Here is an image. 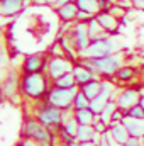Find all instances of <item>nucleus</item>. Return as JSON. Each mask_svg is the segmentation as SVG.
Segmentation results:
<instances>
[{
  "instance_id": "obj_10",
  "label": "nucleus",
  "mask_w": 144,
  "mask_h": 146,
  "mask_svg": "<svg viewBox=\"0 0 144 146\" xmlns=\"http://www.w3.org/2000/svg\"><path fill=\"white\" fill-rule=\"evenodd\" d=\"M73 66H75V65H73L66 56H49L46 75H48V76L51 78V82H53V80L59 78V76L65 75V73L73 72Z\"/></svg>"
},
{
  "instance_id": "obj_26",
  "label": "nucleus",
  "mask_w": 144,
  "mask_h": 146,
  "mask_svg": "<svg viewBox=\"0 0 144 146\" xmlns=\"http://www.w3.org/2000/svg\"><path fill=\"white\" fill-rule=\"evenodd\" d=\"M95 127L93 126H83L80 124L78 126V133H76V139L78 141H93L95 138Z\"/></svg>"
},
{
  "instance_id": "obj_8",
  "label": "nucleus",
  "mask_w": 144,
  "mask_h": 146,
  "mask_svg": "<svg viewBox=\"0 0 144 146\" xmlns=\"http://www.w3.org/2000/svg\"><path fill=\"white\" fill-rule=\"evenodd\" d=\"M70 37L73 41V46L76 49V53L80 54V58L83 56V53L87 51V48L90 46L92 42V37H90V33H88V26L87 22H75V26L70 31Z\"/></svg>"
},
{
  "instance_id": "obj_24",
  "label": "nucleus",
  "mask_w": 144,
  "mask_h": 146,
  "mask_svg": "<svg viewBox=\"0 0 144 146\" xmlns=\"http://www.w3.org/2000/svg\"><path fill=\"white\" fill-rule=\"evenodd\" d=\"M53 87H56V88H73V87H78V85H76L73 72H68L65 75H61L59 78L53 80Z\"/></svg>"
},
{
  "instance_id": "obj_31",
  "label": "nucleus",
  "mask_w": 144,
  "mask_h": 146,
  "mask_svg": "<svg viewBox=\"0 0 144 146\" xmlns=\"http://www.w3.org/2000/svg\"><path fill=\"white\" fill-rule=\"evenodd\" d=\"M127 115L134 117V119H144V109L137 104V106H134V107H131V109L127 110Z\"/></svg>"
},
{
  "instance_id": "obj_21",
  "label": "nucleus",
  "mask_w": 144,
  "mask_h": 146,
  "mask_svg": "<svg viewBox=\"0 0 144 146\" xmlns=\"http://www.w3.org/2000/svg\"><path fill=\"white\" fill-rule=\"evenodd\" d=\"M73 115L75 119L78 121V124H83V126H93L95 122V112L90 109V107H85V109H76L73 110Z\"/></svg>"
},
{
  "instance_id": "obj_1",
  "label": "nucleus",
  "mask_w": 144,
  "mask_h": 146,
  "mask_svg": "<svg viewBox=\"0 0 144 146\" xmlns=\"http://www.w3.org/2000/svg\"><path fill=\"white\" fill-rule=\"evenodd\" d=\"M53 82L46 73H22L20 78V94L24 99H31L34 102H42L51 90Z\"/></svg>"
},
{
  "instance_id": "obj_4",
  "label": "nucleus",
  "mask_w": 144,
  "mask_h": 146,
  "mask_svg": "<svg viewBox=\"0 0 144 146\" xmlns=\"http://www.w3.org/2000/svg\"><path fill=\"white\" fill-rule=\"evenodd\" d=\"M93 63V72L98 78H114L119 68L124 65V54L120 51L102 58H90Z\"/></svg>"
},
{
  "instance_id": "obj_25",
  "label": "nucleus",
  "mask_w": 144,
  "mask_h": 146,
  "mask_svg": "<svg viewBox=\"0 0 144 146\" xmlns=\"http://www.w3.org/2000/svg\"><path fill=\"white\" fill-rule=\"evenodd\" d=\"M87 26H88V33H90V37H92V39H98V37L108 36L107 31L98 24V21H97L95 17H92V19L87 22Z\"/></svg>"
},
{
  "instance_id": "obj_15",
  "label": "nucleus",
  "mask_w": 144,
  "mask_h": 146,
  "mask_svg": "<svg viewBox=\"0 0 144 146\" xmlns=\"http://www.w3.org/2000/svg\"><path fill=\"white\" fill-rule=\"evenodd\" d=\"M78 5L75 3V0L61 5V7H56V14L59 15V19L63 22H76V17H78Z\"/></svg>"
},
{
  "instance_id": "obj_18",
  "label": "nucleus",
  "mask_w": 144,
  "mask_h": 146,
  "mask_svg": "<svg viewBox=\"0 0 144 146\" xmlns=\"http://www.w3.org/2000/svg\"><path fill=\"white\" fill-rule=\"evenodd\" d=\"M124 124L132 138H144V119H134V117L126 115Z\"/></svg>"
},
{
  "instance_id": "obj_41",
  "label": "nucleus",
  "mask_w": 144,
  "mask_h": 146,
  "mask_svg": "<svg viewBox=\"0 0 144 146\" xmlns=\"http://www.w3.org/2000/svg\"><path fill=\"white\" fill-rule=\"evenodd\" d=\"M58 146H70V145H68V143H59Z\"/></svg>"
},
{
  "instance_id": "obj_3",
  "label": "nucleus",
  "mask_w": 144,
  "mask_h": 146,
  "mask_svg": "<svg viewBox=\"0 0 144 146\" xmlns=\"http://www.w3.org/2000/svg\"><path fill=\"white\" fill-rule=\"evenodd\" d=\"M32 115H36V119L41 124H44L53 134L58 136V129L63 124L66 112L58 109V107H54V106H51L46 100H42V102H37V106L32 110Z\"/></svg>"
},
{
  "instance_id": "obj_22",
  "label": "nucleus",
  "mask_w": 144,
  "mask_h": 146,
  "mask_svg": "<svg viewBox=\"0 0 144 146\" xmlns=\"http://www.w3.org/2000/svg\"><path fill=\"white\" fill-rule=\"evenodd\" d=\"M120 88L117 87V83L114 82V78H102V95H105L110 100H115L119 95Z\"/></svg>"
},
{
  "instance_id": "obj_20",
  "label": "nucleus",
  "mask_w": 144,
  "mask_h": 146,
  "mask_svg": "<svg viewBox=\"0 0 144 146\" xmlns=\"http://www.w3.org/2000/svg\"><path fill=\"white\" fill-rule=\"evenodd\" d=\"M80 90L90 99V100H93L97 95H100V92H102V78H93L92 82H88V83H85L83 87H80Z\"/></svg>"
},
{
  "instance_id": "obj_17",
  "label": "nucleus",
  "mask_w": 144,
  "mask_h": 146,
  "mask_svg": "<svg viewBox=\"0 0 144 146\" xmlns=\"http://www.w3.org/2000/svg\"><path fill=\"white\" fill-rule=\"evenodd\" d=\"M73 75H75V80H76V85L78 87H83L85 83H88L93 78H97L95 73L92 72V70H88L87 66H83L81 63H76L73 66Z\"/></svg>"
},
{
  "instance_id": "obj_30",
  "label": "nucleus",
  "mask_w": 144,
  "mask_h": 146,
  "mask_svg": "<svg viewBox=\"0 0 144 146\" xmlns=\"http://www.w3.org/2000/svg\"><path fill=\"white\" fill-rule=\"evenodd\" d=\"M98 146H120L117 141H115V138L110 134V131H105L104 134H100V139H98Z\"/></svg>"
},
{
  "instance_id": "obj_2",
  "label": "nucleus",
  "mask_w": 144,
  "mask_h": 146,
  "mask_svg": "<svg viewBox=\"0 0 144 146\" xmlns=\"http://www.w3.org/2000/svg\"><path fill=\"white\" fill-rule=\"evenodd\" d=\"M19 136L20 138L32 139L39 146H54L56 143H59L58 141V136L53 134L44 124H41L36 119V115L24 117L22 126H20V131H19Z\"/></svg>"
},
{
  "instance_id": "obj_37",
  "label": "nucleus",
  "mask_w": 144,
  "mask_h": 146,
  "mask_svg": "<svg viewBox=\"0 0 144 146\" xmlns=\"http://www.w3.org/2000/svg\"><path fill=\"white\" fill-rule=\"evenodd\" d=\"M80 146H98L95 141H80Z\"/></svg>"
},
{
  "instance_id": "obj_32",
  "label": "nucleus",
  "mask_w": 144,
  "mask_h": 146,
  "mask_svg": "<svg viewBox=\"0 0 144 146\" xmlns=\"http://www.w3.org/2000/svg\"><path fill=\"white\" fill-rule=\"evenodd\" d=\"M92 17H95V15H92V14H88L85 10H80L78 12V17H76V22H88Z\"/></svg>"
},
{
  "instance_id": "obj_38",
  "label": "nucleus",
  "mask_w": 144,
  "mask_h": 146,
  "mask_svg": "<svg viewBox=\"0 0 144 146\" xmlns=\"http://www.w3.org/2000/svg\"><path fill=\"white\" fill-rule=\"evenodd\" d=\"M68 2H71V0H58L54 7H61V5H65V3H68Z\"/></svg>"
},
{
  "instance_id": "obj_13",
  "label": "nucleus",
  "mask_w": 144,
  "mask_h": 146,
  "mask_svg": "<svg viewBox=\"0 0 144 146\" xmlns=\"http://www.w3.org/2000/svg\"><path fill=\"white\" fill-rule=\"evenodd\" d=\"M95 19H97L98 24L107 31L108 36H117L119 27H120V22H119V19H117L114 14H110L108 10H102V12H98V14L95 15Z\"/></svg>"
},
{
  "instance_id": "obj_16",
  "label": "nucleus",
  "mask_w": 144,
  "mask_h": 146,
  "mask_svg": "<svg viewBox=\"0 0 144 146\" xmlns=\"http://www.w3.org/2000/svg\"><path fill=\"white\" fill-rule=\"evenodd\" d=\"M26 0H0V14L3 17H14L24 9Z\"/></svg>"
},
{
  "instance_id": "obj_6",
  "label": "nucleus",
  "mask_w": 144,
  "mask_h": 146,
  "mask_svg": "<svg viewBox=\"0 0 144 146\" xmlns=\"http://www.w3.org/2000/svg\"><path fill=\"white\" fill-rule=\"evenodd\" d=\"M20 78H22V72L12 68L5 75V78L2 80V94H3V97L10 104H15V106H19L20 104L19 99L24 97L20 94Z\"/></svg>"
},
{
  "instance_id": "obj_29",
  "label": "nucleus",
  "mask_w": 144,
  "mask_h": 146,
  "mask_svg": "<svg viewBox=\"0 0 144 146\" xmlns=\"http://www.w3.org/2000/svg\"><path fill=\"white\" fill-rule=\"evenodd\" d=\"M85 107H90V99H88L81 90H78V94H76V97H75V102H73V110L85 109Z\"/></svg>"
},
{
  "instance_id": "obj_34",
  "label": "nucleus",
  "mask_w": 144,
  "mask_h": 146,
  "mask_svg": "<svg viewBox=\"0 0 144 146\" xmlns=\"http://www.w3.org/2000/svg\"><path fill=\"white\" fill-rule=\"evenodd\" d=\"M124 146H143V138H132L131 136Z\"/></svg>"
},
{
  "instance_id": "obj_23",
  "label": "nucleus",
  "mask_w": 144,
  "mask_h": 146,
  "mask_svg": "<svg viewBox=\"0 0 144 146\" xmlns=\"http://www.w3.org/2000/svg\"><path fill=\"white\" fill-rule=\"evenodd\" d=\"M75 3L78 5L80 10H85L92 15H97L98 12H102L100 0H75Z\"/></svg>"
},
{
  "instance_id": "obj_14",
  "label": "nucleus",
  "mask_w": 144,
  "mask_h": 146,
  "mask_svg": "<svg viewBox=\"0 0 144 146\" xmlns=\"http://www.w3.org/2000/svg\"><path fill=\"white\" fill-rule=\"evenodd\" d=\"M137 76H139V70L136 66H132V65H122L119 68V72L115 73L114 80L117 83H120V85H127V83H132Z\"/></svg>"
},
{
  "instance_id": "obj_9",
  "label": "nucleus",
  "mask_w": 144,
  "mask_h": 146,
  "mask_svg": "<svg viewBox=\"0 0 144 146\" xmlns=\"http://www.w3.org/2000/svg\"><path fill=\"white\" fill-rule=\"evenodd\" d=\"M48 61H49V54H42V53H32V54H26L24 56V63L20 66L22 73H46L48 72Z\"/></svg>"
},
{
  "instance_id": "obj_35",
  "label": "nucleus",
  "mask_w": 144,
  "mask_h": 146,
  "mask_svg": "<svg viewBox=\"0 0 144 146\" xmlns=\"http://www.w3.org/2000/svg\"><path fill=\"white\" fill-rule=\"evenodd\" d=\"M119 0H100V5H102V10H108L112 5H115Z\"/></svg>"
},
{
  "instance_id": "obj_5",
  "label": "nucleus",
  "mask_w": 144,
  "mask_h": 146,
  "mask_svg": "<svg viewBox=\"0 0 144 146\" xmlns=\"http://www.w3.org/2000/svg\"><path fill=\"white\" fill-rule=\"evenodd\" d=\"M78 90H80V87H73V88H56V87H51V90L48 92L44 100L49 102L51 106L58 107V109L65 110V112H71L73 102H75V97H76Z\"/></svg>"
},
{
  "instance_id": "obj_19",
  "label": "nucleus",
  "mask_w": 144,
  "mask_h": 146,
  "mask_svg": "<svg viewBox=\"0 0 144 146\" xmlns=\"http://www.w3.org/2000/svg\"><path fill=\"white\" fill-rule=\"evenodd\" d=\"M108 131H110V134L115 138V141H117L120 146H124L126 143H127V139L131 138V134H129V131H127V127H126V124H124V122L110 124Z\"/></svg>"
},
{
  "instance_id": "obj_42",
  "label": "nucleus",
  "mask_w": 144,
  "mask_h": 146,
  "mask_svg": "<svg viewBox=\"0 0 144 146\" xmlns=\"http://www.w3.org/2000/svg\"><path fill=\"white\" fill-rule=\"evenodd\" d=\"M143 146H144V138H143Z\"/></svg>"
},
{
  "instance_id": "obj_7",
  "label": "nucleus",
  "mask_w": 144,
  "mask_h": 146,
  "mask_svg": "<svg viewBox=\"0 0 144 146\" xmlns=\"http://www.w3.org/2000/svg\"><path fill=\"white\" fill-rule=\"evenodd\" d=\"M117 51H119L117 42L110 36H104L98 39H92L90 46L87 48V51L83 53L81 58H102V56H108Z\"/></svg>"
},
{
  "instance_id": "obj_27",
  "label": "nucleus",
  "mask_w": 144,
  "mask_h": 146,
  "mask_svg": "<svg viewBox=\"0 0 144 146\" xmlns=\"http://www.w3.org/2000/svg\"><path fill=\"white\" fill-rule=\"evenodd\" d=\"M119 109V106H117V102L115 100H108V104L105 106V109L102 110V114H100V119L105 122V124H112V115H114V112Z\"/></svg>"
},
{
  "instance_id": "obj_11",
  "label": "nucleus",
  "mask_w": 144,
  "mask_h": 146,
  "mask_svg": "<svg viewBox=\"0 0 144 146\" xmlns=\"http://www.w3.org/2000/svg\"><path fill=\"white\" fill-rule=\"evenodd\" d=\"M78 121L75 119L71 112H66L63 124L58 129V141L59 143H71L73 139H76V133H78Z\"/></svg>"
},
{
  "instance_id": "obj_28",
  "label": "nucleus",
  "mask_w": 144,
  "mask_h": 146,
  "mask_svg": "<svg viewBox=\"0 0 144 146\" xmlns=\"http://www.w3.org/2000/svg\"><path fill=\"white\" fill-rule=\"evenodd\" d=\"M108 100H110V99H107L105 95H102V94H100V95H97L93 100H90V109L93 110L95 114H98V115H100V114H102V110L105 109V106L108 104Z\"/></svg>"
},
{
  "instance_id": "obj_12",
  "label": "nucleus",
  "mask_w": 144,
  "mask_h": 146,
  "mask_svg": "<svg viewBox=\"0 0 144 146\" xmlns=\"http://www.w3.org/2000/svg\"><path fill=\"white\" fill-rule=\"evenodd\" d=\"M139 100H141V92H139V88H137L136 85L120 88V92H119V95H117V99H115L119 109H122V110H129L131 107L137 106Z\"/></svg>"
},
{
  "instance_id": "obj_40",
  "label": "nucleus",
  "mask_w": 144,
  "mask_h": 146,
  "mask_svg": "<svg viewBox=\"0 0 144 146\" xmlns=\"http://www.w3.org/2000/svg\"><path fill=\"white\" fill-rule=\"evenodd\" d=\"M139 106L144 109V95H141V100H139Z\"/></svg>"
},
{
  "instance_id": "obj_33",
  "label": "nucleus",
  "mask_w": 144,
  "mask_h": 146,
  "mask_svg": "<svg viewBox=\"0 0 144 146\" xmlns=\"http://www.w3.org/2000/svg\"><path fill=\"white\" fill-rule=\"evenodd\" d=\"M15 146H39L36 141L32 139H27V138H19V141L15 143Z\"/></svg>"
},
{
  "instance_id": "obj_39",
  "label": "nucleus",
  "mask_w": 144,
  "mask_h": 146,
  "mask_svg": "<svg viewBox=\"0 0 144 146\" xmlns=\"http://www.w3.org/2000/svg\"><path fill=\"white\" fill-rule=\"evenodd\" d=\"M58 0H46V5H56Z\"/></svg>"
},
{
  "instance_id": "obj_36",
  "label": "nucleus",
  "mask_w": 144,
  "mask_h": 146,
  "mask_svg": "<svg viewBox=\"0 0 144 146\" xmlns=\"http://www.w3.org/2000/svg\"><path fill=\"white\" fill-rule=\"evenodd\" d=\"M131 3L134 7H139V9H144V0H131Z\"/></svg>"
}]
</instances>
